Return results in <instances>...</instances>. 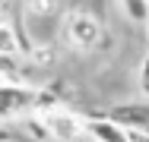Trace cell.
<instances>
[{
    "label": "cell",
    "mask_w": 149,
    "mask_h": 142,
    "mask_svg": "<svg viewBox=\"0 0 149 142\" xmlns=\"http://www.w3.org/2000/svg\"><path fill=\"white\" fill-rule=\"evenodd\" d=\"M35 98H38V88H32V85L0 82V123L35 111Z\"/></svg>",
    "instance_id": "obj_1"
},
{
    "label": "cell",
    "mask_w": 149,
    "mask_h": 142,
    "mask_svg": "<svg viewBox=\"0 0 149 142\" xmlns=\"http://www.w3.org/2000/svg\"><path fill=\"white\" fill-rule=\"evenodd\" d=\"M63 35H67V41H70L73 48L89 51V48H95V44L102 41V22H98L92 13L76 10V13H70V16L63 19Z\"/></svg>",
    "instance_id": "obj_2"
},
{
    "label": "cell",
    "mask_w": 149,
    "mask_h": 142,
    "mask_svg": "<svg viewBox=\"0 0 149 142\" xmlns=\"http://www.w3.org/2000/svg\"><path fill=\"white\" fill-rule=\"evenodd\" d=\"M105 117L114 120L118 126H124L127 133H146L149 136V101H124V104H114Z\"/></svg>",
    "instance_id": "obj_3"
},
{
    "label": "cell",
    "mask_w": 149,
    "mask_h": 142,
    "mask_svg": "<svg viewBox=\"0 0 149 142\" xmlns=\"http://www.w3.org/2000/svg\"><path fill=\"white\" fill-rule=\"evenodd\" d=\"M41 120H45L48 133L60 142H76L79 136H86V120L76 117V114H70V111H51V114H45Z\"/></svg>",
    "instance_id": "obj_4"
},
{
    "label": "cell",
    "mask_w": 149,
    "mask_h": 142,
    "mask_svg": "<svg viewBox=\"0 0 149 142\" xmlns=\"http://www.w3.org/2000/svg\"><path fill=\"white\" fill-rule=\"evenodd\" d=\"M86 136L92 142H130V133L118 126L114 120H108V117H92L86 120Z\"/></svg>",
    "instance_id": "obj_5"
},
{
    "label": "cell",
    "mask_w": 149,
    "mask_h": 142,
    "mask_svg": "<svg viewBox=\"0 0 149 142\" xmlns=\"http://www.w3.org/2000/svg\"><path fill=\"white\" fill-rule=\"evenodd\" d=\"M118 3L130 22H140V26L149 22V0H118Z\"/></svg>",
    "instance_id": "obj_6"
},
{
    "label": "cell",
    "mask_w": 149,
    "mask_h": 142,
    "mask_svg": "<svg viewBox=\"0 0 149 142\" xmlns=\"http://www.w3.org/2000/svg\"><path fill=\"white\" fill-rule=\"evenodd\" d=\"M16 76H19V60L13 54H6V51H0V79L16 82Z\"/></svg>",
    "instance_id": "obj_7"
},
{
    "label": "cell",
    "mask_w": 149,
    "mask_h": 142,
    "mask_svg": "<svg viewBox=\"0 0 149 142\" xmlns=\"http://www.w3.org/2000/svg\"><path fill=\"white\" fill-rule=\"evenodd\" d=\"M136 85H140V95L149 101V54L140 60V70H136Z\"/></svg>",
    "instance_id": "obj_8"
},
{
    "label": "cell",
    "mask_w": 149,
    "mask_h": 142,
    "mask_svg": "<svg viewBox=\"0 0 149 142\" xmlns=\"http://www.w3.org/2000/svg\"><path fill=\"white\" fill-rule=\"evenodd\" d=\"M0 142H16V133H13V130H6L3 123H0Z\"/></svg>",
    "instance_id": "obj_9"
},
{
    "label": "cell",
    "mask_w": 149,
    "mask_h": 142,
    "mask_svg": "<svg viewBox=\"0 0 149 142\" xmlns=\"http://www.w3.org/2000/svg\"><path fill=\"white\" fill-rule=\"evenodd\" d=\"M130 142H149L146 133H130Z\"/></svg>",
    "instance_id": "obj_10"
},
{
    "label": "cell",
    "mask_w": 149,
    "mask_h": 142,
    "mask_svg": "<svg viewBox=\"0 0 149 142\" xmlns=\"http://www.w3.org/2000/svg\"><path fill=\"white\" fill-rule=\"evenodd\" d=\"M146 41H149V22H146Z\"/></svg>",
    "instance_id": "obj_11"
},
{
    "label": "cell",
    "mask_w": 149,
    "mask_h": 142,
    "mask_svg": "<svg viewBox=\"0 0 149 142\" xmlns=\"http://www.w3.org/2000/svg\"><path fill=\"white\" fill-rule=\"evenodd\" d=\"M3 6H6V0H0V10H3Z\"/></svg>",
    "instance_id": "obj_12"
}]
</instances>
